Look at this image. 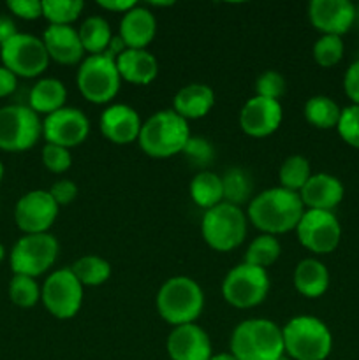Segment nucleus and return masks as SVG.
<instances>
[{
    "label": "nucleus",
    "instance_id": "obj_1",
    "mask_svg": "<svg viewBox=\"0 0 359 360\" xmlns=\"http://www.w3.org/2000/svg\"><path fill=\"white\" fill-rule=\"evenodd\" d=\"M305 211L299 193L275 186L250 199L246 218L257 231L277 238L296 231Z\"/></svg>",
    "mask_w": 359,
    "mask_h": 360
},
{
    "label": "nucleus",
    "instance_id": "obj_2",
    "mask_svg": "<svg viewBox=\"0 0 359 360\" xmlns=\"http://www.w3.org/2000/svg\"><path fill=\"white\" fill-rule=\"evenodd\" d=\"M238 360H282L285 355L282 327L267 319H248L234 327L229 341Z\"/></svg>",
    "mask_w": 359,
    "mask_h": 360
},
{
    "label": "nucleus",
    "instance_id": "obj_3",
    "mask_svg": "<svg viewBox=\"0 0 359 360\" xmlns=\"http://www.w3.org/2000/svg\"><path fill=\"white\" fill-rule=\"evenodd\" d=\"M155 304L160 319L169 326L196 323L204 309V292L192 278L172 276L158 288Z\"/></svg>",
    "mask_w": 359,
    "mask_h": 360
},
{
    "label": "nucleus",
    "instance_id": "obj_4",
    "mask_svg": "<svg viewBox=\"0 0 359 360\" xmlns=\"http://www.w3.org/2000/svg\"><path fill=\"white\" fill-rule=\"evenodd\" d=\"M190 136L187 120L172 109H162L143 122L137 143L150 158H171L182 153Z\"/></svg>",
    "mask_w": 359,
    "mask_h": 360
},
{
    "label": "nucleus",
    "instance_id": "obj_5",
    "mask_svg": "<svg viewBox=\"0 0 359 360\" xmlns=\"http://www.w3.org/2000/svg\"><path fill=\"white\" fill-rule=\"evenodd\" d=\"M285 354L294 360H326L333 350V334L320 319L299 315L282 327Z\"/></svg>",
    "mask_w": 359,
    "mask_h": 360
},
{
    "label": "nucleus",
    "instance_id": "obj_6",
    "mask_svg": "<svg viewBox=\"0 0 359 360\" xmlns=\"http://www.w3.org/2000/svg\"><path fill=\"white\" fill-rule=\"evenodd\" d=\"M248 218L238 206L222 202L204 211L201 220V236L211 250L220 253L232 252L246 238Z\"/></svg>",
    "mask_w": 359,
    "mask_h": 360
},
{
    "label": "nucleus",
    "instance_id": "obj_7",
    "mask_svg": "<svg viewBox=\"0 0 359 360\" xmlns=\"http://www.w3.org/2000/svg\"><path fill=\"white\" fill-rule=\"evenodd\" d=\"M76 84L83 98L92 104H109L118 95L122 77L115 60L106 55H88L80 63Z\"/></svg>",
    "mask_w": 359,
    "mask_h": 360
},
{
    "label": "nucleus",
    "instance_id": "obj_8",
    "mask_svg": "<svg viewBox=\"0 0 359 360\" xmlns=\"http://www.w3.org/2000/svg\"><path fill=\"white\" fill-rule=\"evenodd\" d=\"M58 252V241L49 232H46V234H23L11 250V269H13V274H21V276H42L56 262Z\"/></svg>",
    "mask_w": 359,
    "mask_h": 360
},
{
    "label": "nucleus",
    "instance_id": "obj_9",
    "mask_svg": "<svg viewBox=\"0 0 359 360\" xmlns=\"http://www.w3.org/2000/svg\"><path fill=\"white\" fill-rule=\"evenodd\" d=\"M270 292V276L266 269L241 262L232 267L222 281L225 302L236 309H250L263 304Z\"/></svg>",
    "mask_w": 359,
    "mask_h": 360
},
{
    "label": "nucleus",
    "instance_id": "obj_10",
    "mask_svg": "<svg viewBox=\"0 0 359 360\" xmlns=\"http://www.w3.org/2000/svg\"><path fill=\"white\" fill-rule=\"evenodd\" d=\"M42 137V120L28 105L11 104L0 108V150L27 151Z\"/></svg>",
    "mask_w": 359,
    "mask_h": 360
},
{
    "label": "nucleus",
    "instance_id": "obj_11",
    "mask_svg": "<svg viewBox=\"0 0 359 360\" xmlns=\"http://www.w3.org/2000/svg\"><path fill=\"white\" fill-rule=\"evenodd\" d=\"M0 60L18 77H39L49 65V56L41 37L18 32L0 46Z\"/></svg>",
    "mask_w": 359,
    "mask_h": 360
},
{
    "label": "nucleus",
    "instance_id": "obj_12",
    "mask_svg": "<svg viewBox=\"0 0 359 360\" xmlns=\"http://www.w3.org/2000/svg\"><path fill=\"white\" fill-rule=\"evenodd\" d=\"M83 288L73 271L69 267H63V269L53 271L46 278L41 287V301L46 311L55 319H74L83 306Z\"/></svg>",
    "mask_w": 359,
    "mask_h": 360
},
{
    "label": "nucleus",
    "instance_id": "obj_13",
    "mask_svg": "<svg viewBox=\"0 0 359 360\" xmlns=\"http://www.w3.org/2000/svg\"><path fill=\"white\" fill-rule=\"evenodd\" d=\"M296 236L303 248L315 255H327L341 241V225L333 211L306 210L296 227Z\"/></svg>",
    "mask_w": 359,
    "mask_h": 360
},
{
    "label": "nucleus",
    "instance_id": "obj_14",
    "mask_svg": "<svg viewBox=\"0 0 359 360\" xmlns=\"http://www.w3.org/2000/svg\"><path fill=\"white\" fill-rule=\"evenodd\" d=\"M58 210L48 190H30L18 199L14 221L23 234H46L55 224Z\"/></svg>",
    "mask_w": 359,
    "mask_h": 360
},
{
    "label": "nucleus",
    "instance_id": "obj_15",
    "mask_svg": "<svg viewBox=\"0 0 359 360\" xmlns=\"http://www.w3.org/2000/svg\"><path fill=\"white\" fill-rule=\"evenodd\" d=\"M88 134H90V120L77 108L65 105L42 120V137L48 144H56L70 150L83 144Z\"/></svg>",
    "mask_w": 359,
    "mask_h": 360
},
{
    "label": "nucleus",
    "instance_id": "obj_16",
    "mask_svg": "<svg viewBox=\"0 0 359 360\" xmlns=\"http://www.w3.org/2000/svg\"><path fill=\"white\" fill-rule=\"evenodd\" d=\"M284 120L280 101L253 95L239 111V127L250 137H267L277 132Z\"/></svg>",
    "mask_w": 359,
    "mask_h": 360
},
{
    "label": "nucleus",
    "instance_id": "obj_17",
    "mask_svg": "<svg viewBox=\"0 0 359 360\" xmlns=\"http://www.w3.org/2000/svg\"><path fill=\"white\" fill-rule=\"evenodd\" d=\"M308 20L322 35L347 34L355 23V6L351 0H312L308 4Z\"/></svg>",
    "mask_w": 359,
    "mask_h": 360
},
{
    "label": "nucleus",
    "instance_id": "obj_18",
    "mask_svg": "<svg viewBox=\"0 0 359 360\" xmlns=\"http://www.w3.org/2000/svg\"><path fill=\"white\" fill-rule=\"evenodd\" d=\"M141 116L134 108L127 104H111L102 111L99 118V129L101 134L113 144L125 146L139 139Z\"/></svg>",
    "mask_w": 359,
    "mask_h": 360
},
{
    "label": "nucleus",
    "instance_id": "obj_19",
    "mask_svg": "<svg viewBox=\"0 0 359 360\" xmlns=\"http://www.w3.org/2000/svg\"><path fill=\"white\" fill-rule=\"evenodd\" d=\"M165 350L171 360H210L213 355L210 336L197 323L172 327Z\"/></svg>",
    "mask_w": 359,
    "mask_h": 360
},
{
    "label": "nucleus",
    "instance_id": "obj_20",
    "mask_svg": "<svg viewBox=\"0 0 359 360\" xmlns=\"http://www.w3.org/2000/svg\"><path fill=\"white\" fill-rule=\"evenodd\" d=\"M41 39L49 60L60 65H76L84 60V49L77 28L49 25Z\"/></svg>",
    "mask_w": 359,
    "mask_h": 360
},
{
    "label": "nucleus",
    "instance_id": "obj_21",
    "mask_svg": "<svg viewBox=\"0 0 359 360\" xmlns=\"http://www.w3.org/2000/svg\"><path fill=\"white\" fill-rule=\"evenodd\" d=\"M344 183L336 176L327 174V172L312 174V178L299 192L305 210L319 211H333L344 200Z\"/></svg>",
    "mask_w": 359,
    "mask_h": 360
},
{
    "label": "nucleus",
    "instance_id": "obj_22",
    "mask_svg": "<svg viewBox=\"0 0 359 360\" xmlns=\"http://www.w3.org/2000/svg\"><path fill=\"white\" fill-rule=\"evenodd\" d=\"M157 34V20L148 7L136 6L120 20L118 35L127 49H146Z\"/></svg>",
    "mask_w": 359,
    "mask_h": 360
},
{
    "label": "nucleus",
    "instance_id": "obj_23",
    "mask_svg": "<svg viewBox=\"0 0 359 360\" xmlns=\"http://www.w3.org/2000/svg\"><path fill=\"white\" fill-rule=\"evenodd\" d=\"M116 62L122 81L137 86H146L158 74V62L148 49H125Z\"/></svg>",
    "mask_w": 359,
    "mask_h": 360
},
{
    "label": "nucleus",
    "instance_id": "obj_24",
    "mask_svg": "<svg viewBox=\"0 0 359 360\" xmlns=\"http://www.w3.org/2000/svg\"><path fill=\"white\" fill-rule=\"evenodd\" d=\"M215 105V94L208 84L190 83L176 91L172 98V111L183 120H201L210 115Z\"/></svg>",
    "mask_w": 359,
    "mask_h": 360
},
{
    "label": "nucleus",
    "instance_id": "obj_25",
    "mask_svg": "<svg viewBox=\"0 0 359 360\" xmlns=\"http://www.w3.org/2000/svg\"><path fill=\"white\" fill-rule=\"evenodd\" d=\"M292 283L298 294L306 299H319L329 288V271L320 260L303 259L296 266Z\"/></svg>",
    "mask_w": 359,
    "mask_h": 360
},
{
    "label": "nucleus",
    "instance_id": "obj_26",
    "mask_svg": "<svg viewBox=\"0 0 359 360\" xmlns=\"http://www.w3.org/2000/svg\"><path fill=\"white\" fill-rule=\"evenodd\" d=\"M67 88L56 77H42L32 86L28 94V108L39 116L51 115L58 109L65 108Z\"/></svg>",
    "mask_w": 359,
    "mask_h": 360
},
{
    "label": "nucleus",
    "instance_id": "obj_27",
    "mask_svg": "<svg viewBox=\"0 0 359 360\" xmlns=\"http://www.w3.org/2000/svg\"><path fill=\"white\" fill-rule=\"evenodd\" d=\"M190 199L201 210L208 211L224 202L222 178L213 171H199L189 185Z\"/></svg>",
    "mask_w": 359,
    "mask_h": 360
},
{
    "label": "nucleus",
    "instance_id": "obj_28",
    "mask_svg": "<svg viewBox=\"0 0 359 360\" xmlns=\"http://www.w3.org/2000/svg\"><path fill=\"white\" fill-rule=\"evenodd\" d=\"M77 34H80L84 53L88 55H104L113 39L111 27L108 20L102 16L87 18L77 28Z\"/></svg>",
    "mask_w": 359,
    "mask_h": 360
},
{
    "label": "nucleus",
    "instance_id": "obj_29",
    "mask_svg": "<svg viewBox=\"0 0 359 360\" xmlns=\"http://www.w3.org/2000/svg\"><path fill=\"white\" fill-rule=\"evenodd\" d=\"M303 115H305L306 122L315 127V129L329 130L336 129L341 109L327 95H313L306 101L305 108H303Z\"/></svg>",
    "mask_w": 359,
    "mask_h": 360
},
{
    "label": "nucleus",
    "instance_id": "obj_30",
    "mask_svg": "<svg viewBox=\"0 0 359 360\" xmlns=\"http://www.w3.org/2000/svg\"><path fill=\"white\" fill-rule=\"evenodd\" d=\"M69 269L83 287H101L111 278V264L99 255L80 257Z\"/></svg>",
    "mask_w": 359,
    "mask_h": 360
},
{
    "label": "nucleus",
    "instance_id": "obj_31",
    "mask_svg": "<svg viewBox=\"0 0 359 360\" xmlns=\"http://www.w3.org/2000/svg\"><path fill=\"white\" fill-rule=\"evenodd\" d=\"M222 178V188H224V202L241 207V204L248 202L252 197V178L248 172L241 167H229Z\"/></svg>",
    "mask_w": 359,
    "mask_h": 360
},
{
    "label": "nucleus",
    "instance_id": "obj_32",
    "mask_svg": "<svg viewBox=\"0 0 359 360\" xmlns=\"http://www.w3.org/2000/svg\"><path fill=\"white\" fill-rule=\"evenodd\" d=\"M310 178H312V167L303 155H291V157L285 158L284 164L278 169L280 186L285 190H291V192H301V188Z\"/></svg>",
    "mask_w": 359,
    "mask_h": 360
},
{
    "label": "nucleus",
    "instance_id": "obj_33",
    "mask_svg": "<svg viewBox=\"0 0 359 360\" xmlns=\"http://www.w3.org/2000/svg\"><path fill=\"white\" fill-rule=\"evenodd\" d=\"M280 241L275 236L260 234L248 245L243 262L252 264V266L260 267V269H267L280 259Z\"/></svg>",
    "mask_w": 359,
    "mask_h": 360
},
{
    "label": "nucleus",
    "instance_id": "obj_34",
    "mask_svg": "<svg viewBox=\"0 0 359 360\" xmlns=\"http://www.w3.org/2000/svg\"><path fill=\"white\" fill-rule=\"evenodd\" d=\"M84 4L81 0H42V18L49 25L70 27L81 16Z\"/></svg>",
    "mask_w": 359,
    "mask_h": 360
},
{
    "label": "nucleus",
    "instance_id": "obj_35",
    "mask_svg": "<svg viewBox=\"0 0 359 360\" xmlns=\"http://www.w3.org/2000/svg\"><path fill=\"white\" fill-rule=\"evenodd\" d=\"M9 299L18 308H34L41 301V287L35 278L13 274L9 281Z\"/></svg>",
    "mask_w": 359,
    "mask_h": 360
},
{
    "label": "nucleus",
    "instance_id": "obj_36",
    "mask_svg": "<svg viewBox=\"0 0 359 360\" xmlns=\"http://www.w3.org/2000/svg\"><path fill=\"white\" fill-rule=\"evenodd\" d=\"M183 157L187 158L192 167L199 171H210L211 164L215 162V148L208 137L190 136L189 143L183 148Z\"/></svg>",
    "mask_w": 359,
    "mask_h": 360
},
{
    "label": "nucleus",
    "instance_id": "obj_37",
    "mask_svg": "<svg viewBox=\"0 0 359 360\" xmlns=\"http://www.w3.org/2000/svg\"><path fill=\"white\" fill-rule=\"evenodd\" d=\"M312 53L317 65L324 67V69H329V67H334L336 63H340V60L344 58V41L338 35H320L315 41V44H313Z\"/></svg>",
    "mask_w": 359,
    "mask_h": 360
},
{
    "label": "nucleus",
    "instance_id": "obj_38",
    "mask_svg": "<svg viewBox=\"0 0 359 360\" xmlns=\"http://www.w3.org/2000/svg\"><path fill=\"white\" fill-rule=\"evenodd\" d=\"M336 130L344 143L359 150V105L351 104L341 109Z\"/></svg>",
    "mask_w": 359,
    "mask_h": 360
},
{
    "label": "nucleus",
    "instance_id": "obj_39",
    "mask_svg": "<svg viewBox=\"0 0 359 360\" xmlns=\"http://www.w3.org/2000/svg\"><path fill=\"white\" fill-rule=\"evenodd\" d=\"M42 164L53 174H62V172H67L73 165V155H70V150L62 146H56V144H48L46 143L42 146Z\"/></svg>",
    "mask_w": 359,
    "mask_h": 360
},
{
    "label": "nucleus",
    "instance_id": "obj_40",
    "mask_svg": "<svg viewBox=\"0 0 359 360\" xmlns=\"http://www.w3.org/2000/svg\"><path fill=\"white\" fill-rule=\"evenodd\" d=\"M285 90H287L285 77L277 70H266L256 81V95H259V97L280 101V97H284Z\"/></svg>",
    "mask_w": 359,
    "mask_h": 360
},
{
    "label": "nucleus",
    "instance_id": "obj_41",
    "mask_svg": "<svg viewBox=\"0 0 359 360\" xmlns=\"http://www.w3.org/2000/svg\"><path fill=\"white\" fill-rule=\"evenodd\" d=\"M7 9L21 20L34 21L42 16V0H9Z\"/></svg>",
    "mask_w": 359,
    "mask_h": 360
},
{
    "label": "nucleus",
    "instance_id": "obj_42",
    "mask_svg": "<svg viewBox=\"0 0 359 360\" xmlns=\"http://www.w3.org/2000/svg\"><path fill=\"white\" fill-rule=\"evenodd\" d=\"M48 192L60 207L73 202V200L77 197V192H80V190H77L76 183L70 181V179H58L56 183H53V186L48 190Z\"/></svg>",
    "mask_w": 359,
    "mask_h": 360
},
{
    "label": "nucleus",
    "instance_id": "obj_43",
    "mask_svg": "<svg viewBox=\"0 0 359 360\" xmlns=\"http://www.w3.org/2000/svg\"><path fill=\"white\" fill-rule=\"evenodd\" d=\"M344 91L352 104L359 105V58L348 65L344 76Z\"/></svg>",
    "mask_w": 359,
    "mask_h": 360
},
{
    "label": "nucleus",
    "instance_id": "obj_44",
    "mask_svg": "<svg viewBox=\"0 0 359 360\" xmlns=\"http://www.w3.org/2000/svg\"><path fill=\"white\" fill-rule=\"evenodd\" d=\"M18 86V76H14L9 69L0 65V98L9 97Z\"/></svg>",
    "mask_w": 359,
    "mask_h": 360
},
{
    "label": "nucleus",
    "instance_id": "obj_45",
    "mask_svg": "<svg viewBox=\"0 0 359 360\" xmlns=\"http://www.w3.org/2000/svg\"><path fill=\"white\" fill-rule=\"evenodd\" d=\"M97 6L102 7L104 11H109V13H118L123 16V14L129 13L132 7H136L137 4L132 2V0H101Z\"/></svg>",
    "mask_w": 359,
    "mask_h": 360
},
{
    "label": "nucleus",
    "instance_id": "obj_46",
    "mask_svg": "<svg viewBox=\"0 0 359 360\" xmlns=\"http://www.w3.org/2000/svg\"><path fill=\"white\" fill-rule=\"evenodd\" d=\"M18 34L16 23L11 16H6V14H0V46L6 44L9 39H13L14 35Z\"/></svg>",
    "mask_w": 359,
    "mask_h": 360
},
{
    "label": "nucleus",
    "instance_id": "obj_47",
    "mask_svg": "<svg viewBox=\"0 0 359 360\" xmlns=\"http://www.w3.org/2000/svg\"><path fill=\"white\" fill-rule=\"evenodd\" d=\"M210 360H238L231 352H222V354H215L211 355Z\"/></svg>",
    "mask_w": 359,
    "mask_h": 360
},
{
    "label": "nucleus",
    "instance_id": "obj_48",
    "mask_svg": "<svg viewBox=\"0 0 359 360\" xmlns=\"http://www.w3.org/2000/svg\"><path fill=\"white\" fill-rule=\"evenodd\" d=\"M175 2H151V6H158V7H168V6H172Z\"/></svg>",
    "mask_w": 359,
    "mask_h": 360
},
{
    "label": "nucleus",
    "instance_id": "obj_49",
    "mask_svg": "<svg viewBox=\"0 0 359 360\" xmlns=\"http://www.w3.org/2000/svg\"><path fill=\"white\" fill-rule=\"evenodd\" d=\"M4 259H6V248H4V245L0 243V262H2Z\"/></svg>",
    "mask_w": 359,
    "mask_h": 360
},
{
    "label": "nucleus",
    "instance_id": "obj_50",
    "mask_svg": "<svg viewBox=\"0 0 359 360\" xmlns=\"http://www.w3.org/2000/svg\"><path fill=\"white\" fill-rule=\"evenodd\" d=\"M2 179H4V164L2 160H0V183H2Z\"/></svg>",
    "mask_w": 359,
    "mask_h": 360
},
{
    "label": "nucleus",
    "instance_id": "obj_51",
    "mask_svg": "<svg viewBox=\"0 0 359 360\" xmlns=\"http://www.w3.org/2000/svg\"><path fill=\"white\" fill-rule=\"evenodd\" d=\"M355 23L359 25V6L355 7Z\"/></svg>",
    "mask_w": 359,
    "mask_h": 360
}]
</instances>
